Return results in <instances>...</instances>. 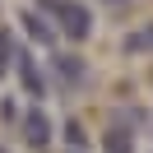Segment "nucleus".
Listing matches in <instances>:
<instances>
[{"mask_svg": "<svg viewBox=\"0 0 153 153\" xmlns=\"http://www.w3.org/2000/svg\"><path fill=\"white\" fill-rule=\"evenodd\" d=\"M37 10L47 14V23L60 37H70V42H84L88 33H93V14H88L79 0H42Z\"/></svg>", "mask_w": 153, "mask_h": 153, "instance_id": "nucleus-1", "label": "nucleus"}, {"mask_svg": "<svg viewBox=\"0 0 153 153\" xmlns=\"http://www.w3.org/2000/svg\"><path fill=\"white\" fill-rule=\"evenodd\" d=\"M19 130H23V144L28 149H42V144L51 139V121H47V111H23V121H19Z\"/></svg>", "mask_w": 153, "mask_h": 153, "instance_id": "nucleus-2", "label": "nucleus"}, {"mask_svg": "<svg viewBox=\"0 0 153 153\" xmlns=\"http://www.w3.org/2000/svg\"><path fill=\"white\" fill-rule=\"evenodd\" d=\"M23 28H28L33 42H47V47L56 42V28L47 23V14H42V10H28V14H23Z\"/></svg>", "mask_w": 153, "mask_h": 153, "instance_id": "nucleus-3", "label": "nucleus"}, {"mask_svg": "<svg viewBox=\"0 0 153 153\" xmlns=\"http://www.w3.org/2000/svg\"><path fill=\"white\" fill-rule=\"evenodd\" d=\"M19 74H23V88H28V97H42V79H37V70H33V56L28 51H19Z\"/></svg>", "mask_w": 153, "mask_h": 153, "instance_id": "nucleus-4", "label": "nucleus"}, {"mask_svg": "<svg viewBox=\"0 0 153 153\" xmlns=\"http://www.w3.org/2000/svg\"><path fill=\"white\" fill-rule=\"evenodd\" d=\"M102 149H107V153H134V139H130L125 130H107V134H102Z\"/></svg>", "mask_w": 153, "mask_h": 153, "instance_id": "nucleus-5", "label": "nucleus"}, {"mask_svg": "<svg viewBox=\"0 0 153 153\" xmlns=\"http://www.w3.org/2000/svg\"><path fill=\"white\" fill-rule=\"evenodd\" d=\"M125 51H153V23H144L139 33L125 37Z\"/></svg>", "mask_w": 153, "mask_h": 153, "instance_id": "nucleus-6", "label": "nucleus"}, {"mask_svg": "<svg viewBox=\"0 0 153 153\" xmlns=\"http://www.w3.org/2000/svg\"><path fill=\"white\" fill-rule=\"evenodd\" d=\"M14 56H19V47H14V37H10V33L0 28V74L14 65Z\"/></svg>", "mask_w": 153, "mask_h": 153, "instance_id": "nucleus-7", "label": "nucleus"}, {"mask_svg": "<svg viewBox=\"0 0 153 153\" xmlns=\"http://www.w3.org/2000/svg\"><path fill=\"white\" fill-rule=\"evenodd\" d=\"M102 5H111V10H121V5H130V0H102Z\"/></svg>", "mask_w": 153, "mask_h": 153, "instance_id": "nucleus-8", "label": "nucleus"}]
</instances>
